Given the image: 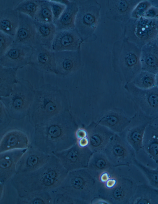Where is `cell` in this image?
Returning a JSON list of instances; mask_svg holds the SVG:
<instances>
[{"label":"cell","mask_w":158,"mask_h":204,"mask_svg":"<svg viewBox=\"0 0 158 204\" xmlns=\"http://www.w3.org/2000/svg\"><path fill=\"white\" fill-rule=\"evenodd\" d=\"M59 19L54 23L56 31L75 29V21L78 11V1H69Z\"/></svg>","instance_id":"28"},{"label":"cell","mask_w":158,"mask_h":204,"mask_svg":"<svg viewBox=\"0 0 158 204\" xmlns=\"http://www.w3.org/2000/svg\"><path fill=\"white\" fill-rule=\"evenodd\" d=\"M85 127L87 132L88 147L93 152L103 151L115 134L95 121Z\"/></svg>","instance_id":"17"},{"label":"cell","mask_w":158,"mask_h":204,"mask_svg":"<svg viewBox=\"0 0 158 204\" xmlns=\"http://www.w3.org/2000/svg\"><path fill=\"white\" fill-rule=\"evenodd\" d=\"M131 120V117L127 116L122 111L113 110L99 116L95 121L114 133L119 134L128 126Z\"/></svg>","instance_id":"21"},{"label":"cell","mask_w":158,"mask_h":204,"mask_svg":"<svg viewBox=\"0 0 158 204\" xmlns=\"http://www.w3.org/2000/svg\"><path fill=\"white\" fill-rule=\"evenodd\" d=\"M140 60L141 71L155 74L158 73V46L156 40L141 48Z\"/></svg>","instance_id":"26"},{"label":"cell","mask_w":158,"mask_h":204,"mask_svg":"<svg viewBox=\"0 0 158 204\" xmlns=\"http://www.w3.org/2000/svg\"><path fill=\"white\" fill-rule=\"evenodd\" d=\"M12 119L8 111L2 103L0 101V130L6 129Z\"/></svg>","instance_id":"40"},{"label":"cell","mask_w":158,"mask_h":204,"mask_svg":"<svg viewBox=\"0 0 158 204\" xmlns=\"http://www.w3.org/2000/svg\"><path fill=\"white\" fill-rule=\"evenodd\" d=\"M103 151L114 167H130L136 159L134 150L117 134L112 137Z\"/></svg>","instance_id":"11"},{"label":"cell","mask_w":158,"mask_h":204,"mask_svg":"<svg viewBox=\"0 0 158 204\" xmlns=\"http://www.w3.org/2000/svg\"><path fill=\"white\" fill-rule=\"evenodd\" d=\"M130 204H158V189L146 185H138Z\"/></svg>","instance_id":"30"},{"label":"cell","mask_w":158,"mask_h":204,"mask_svg":"<svg viewBox=\"0 0 158 204\" xmlns=\"http://www.w3.org/2000/svg\"><path fill=\"white\" fill-rule=\"evenodd\" d=\"M40 0H23L14 8L19 12L28 15L33 19L39 6Z\"/></svg>","instance_id":"36"},{"label":"cell","mask_w":158,"mask_h":204,"mask_svg":"<svg viewBox=\"0 0 158 204\" xmlns=\"http://www.w3.org/2000/svg\"><path fill=\"white\" fill-rule=\"evenodd\" d=\"M118 49L117 57L118 66L128 83L132 82L141 71V48L125 38L116 42Z\"/></svg>","instance_id":"10"},{"label":"cell","mask_w":158,"mask_h":204,"mask_svg":"<svg viewBox=\"0 0 158 204\" xmlns=\"http://www.w3.org/2000/svg\"><path fill=\"white\" fill-rule=\"evenodd\" d=\"M14 43L13 37L0 31V57Z\"/></svg>","instance_id":"42"},{"label":"cell","mask_w":158,"mask_h":204,"mask_svg":"<svg viewBox=\"0 0 158 204\" xmlns=\"http://www.w3.org/2000/svg\"><path fill=\"white\" fill-rule=\"evenodd\" d=\"M19 13V24L14 38V43L33 48L37 46L36 30L34 19L25 14Z\"/></svg>","instance_id":"20"},{"label":"cell","mask_w":158,"mask_h":204,"mask_svg":"<svg viewBox=\"0 0 158 204\" xmlns=\"http://www.w3.org/2000/svg\"><path fill=\"white\" fill-rule=\"evenodd\" d=\"M76 136L77 140L87 137V132L85 127L80 126L76 132Z\"/></svg>","instance_id":"43"},{"label":"cell","mask_w":158,"mask_h":204,"mask_svg":"<svg viewBox=\"0 0 158 204\" xmlns=\"http://www.w3.org/2000/svg\"><path fill=\"white\" fill-rule=\"evenodd\" d=\"M114 168L103 151L93 152L87 167L98 182L102 175L105 173L111 175Z\"/></svg>","instance_id":"25"},{"label":"cell","mask_w":158,"mask_h":204,"mask_svg":"<svg viewBox=\"0 0 158 204\" xmlns=\"http://www.w3.org/2000/svg\"><path fill=\"white\" fill-rule=\"evenodd\" d=\"M69 171L59 159L52 154L44 166L34 171L15 174L10 180L18 195L39 192H51L62 185Z\"/></svg>","instance_id":"2"},{"label":"cell","mask_w":158,"mask_h":204,"mask_svg":"<svg viewBox=\"0 0 158 204\" xmlns=\"http://www.w3.org/2000/svg\"><path fill=\"white\" fill-rule=\"evenodd\" d=\"M78 3L75 29L83 41L95 40L94 32L99 21L101 5L96 0L78 1Z\"/></svg>","instance_id":"8"},{"label":"cell","mask_w":158,"mask_h":204,"mask_svg":"<svg viewBox=\"0 0 158 204\" xmlns=\"http://www.w3.org/2000/svg\"><path fill=\"white\" fill-rule=\"evenodd\" d=\"M156 164H157V167H158V161L156 163Z\"/></svg>","instance_id":"46"},{"label":"cell","mask_w":158,"mask_h":204,"mask_svg":"<svg viewBox=\"0 0 158 204\" xmlns=\"http://www.w3.org/2000/svg\"><path fill=\"white\" fill-rule=\"evenodd\" d=\"M56 70V74L61 77L71 74L79 64L78 54L75 51H63L54 52Z\"/></svg>","instance_id":"24"},{"label":"cell","mask_w":158,"mask_h":204,"mask_svg":"<svg viewBox=\"0 0 158 204\" xmlns=\"http://www.w3.org/2000/svg\"><path fill=\"white\" fill-rule=\"evenodd\" d=\"M30 144V138L25 132L18 129L11 130L1 137L0 153L14 149H26Z\"/></svg>","instance_id":"23"},{"label":"cell","mask_w":158,"mask_h":204,"mask_svg":"<svg viewBox=\"0 0 158 204\" xmlns=\"http://www.w3.org/2000/svg\"><path fill=\"white\" fill-rule=\"evenodd\" d=\"M52 192L55 193L52 196V204H87L85 202L74 198L68 194L57 190Z\"/></svg>","instance_id":"38"},{"label":"cell","mask_w":158,"mask_h":204,"mask_svg":"<svg viewBox=\"0 0 158 204\" xmlns=\"http://www.w3.org/2000/svg\"><path fill=\"white\" fill-rule=\"evenodd\" d=\"M54 24L59 19L66 7V5L56 0H49Z\"/></svg>","instance_id":"41"},{"label":"cell","mask_w":158,"mask_h":204,"mask_svg":"<svg viewBox=\"0 0 158 204\" xmlns=\"http://www.w3.org/2000/svg\"><path fill=\"white\" fill-rule=\"evenodd\" d=\"M77 143L81 147H87L88 144V138L87 137H86L78 139L77 140Z\"/></svg>","instance_id":"44"},{"label":"cell","mask_w":158,"mask_h":204,"mask_svg":"<svg viewBox=\"0 0 158 204\" xmlns=\"http://www.w3.org/2000/svg\"><path fill=\"white\" fill-rule=\"evenodd\" d=\"M143 150L156 163L158 161V125L152 123L146 127L143 142Z\"/></svg>","instance_id":"27"},{"label":"cell","mask_w":158,"mask_h":204,"mask_svg":"<svg viewBox=\"0 0 158 204\" xmlns=\"http://www.w3.org/2000/svg\"><path fill=\"white\" fill-rule=\"evenodd\" d=\"M19 13L14 8L0 11V31L14 38L19 24Z\"/></svg>","instance_id":"29"},{"label":"cell","mask_w":158,"mask_h":204,"mask_svg":"<svg viewBox=\"0 0 158 204\" xmlns=\"http://www.w3.org/2000/svg\"><path fill=\"white\" fill-rule=\"evenodd\" d=\"M128 97L132 101L136 113L152 121L158 119V87L139 88L131 83L126 86Z\"/></svg>","instance_id":"9"},{"label":"cell","mask_w":158,"mask_h":204,"mask_svg":"<svg viewBox=\"0 0 158 204\" xmlns=\"http://www.w3.org/2000/svg\"><path fill=\"white\" fill-rule=\"evenodd\" d=\"M133 164L143 172L148 179L151 186L158 189V167L152 169L146 166L135 159Z\"/></svg>","instance_id":"37"},{"label":"cell","mask_w":158,"mask_h":204,"mask_svg":"<svg viewBox=\"0 0 158 204\" xmlns=\"http://www.w3.org/2000/svg\"><path fill=\"white\" fill-rule=\"evenodd\" d=\"M17 70L0 66V97L8 96L12 91L18 80L16 77Z\"/></svg>","instance_id":"32"},{"label":"cell","mask_w":158,"mask_h":204,"mask_svg":"<svg viewBox=\"0 0 158 204\" xmlns=\"http://www.w3.org/2000/svg\"><path fill=\"white\" fill-rule=\"evenodd\" d=\"M93 152L89 147H81L77 143L70 148L53 154L69 171L87 168Z\"/></svg>","instance_id":"12"},{"label":"cell","mask_w":158,"mask_h":204,"mask_svg":"<svg viewBox=\"0 0 158 204\" xmlns=\"http://www.w3.org/2000/svg\"><path fill=\"white\" fill-rule=\"evenodd\" d=\"M33 48L29 65L41 73L56 74L54 52L51 49L42 45H37Z\"/></svg>","instance_id":"18"},{"label":"cell","mask_w":158,"mask_h":204,"mask_svg":"<svg viewBox=\"0 0 158 204\" xmlns=\"http://www.w3.org/2000/svg\"><path fill=\"white\" fill-rule=\"evenodd\" d=\"M35 89L30 83L23 78L19 79L8 96L0 97L12 119H22L28 116L33 102Z\"/></svg>","instance_id":"6"},{"label":"cell","mask_w":158,"mask_h":204,"mask_svg":"<svg viewBox=\"0 0 158 204\" xmlns=\"http://www.w3.org/2000/svg\"><path fill=\"white\" fill-rule=\"evenodd\" d=\"M151 120L136 113L131 117V121L126 129L118 134L134 150L136 154L143 150L144 133Z\"/></svg>","instance_id":"13"},{"label":"cell","mask_w":158,"mask_h":204,"mask_svg":"<svg viewBox=\"0 0 158 204\" xmlns=\"http://www.w3.org/2000/svg\"><path fill=\"white\" fill-rule=\"evenodd\" d=\"M121 171L120 166L115 167L110 176L111 184L107 186L99 185L94 198L109 204H129L137 185L133 179Z\"/></svg>","instance_id":"5"},{"label":"cell","mask_w":158,"mask_h":204,"mask_svg":"<svg viewBox=\"0 0 158 204\" xmlns=\"http://www.w3.org/2000/svg\"><path fill=\"white\" fill-rule=\"evenodd\" d=\"M51 155L30 144L17 164L15 174L27 173L37 170L47 163Z\"/></svg>","instance_id":"15"},{"label":"cell","mask_w":158,"mask_h":204,"mask_svg":"<svg viewBox=\"0 0 158 204\" xmlns=\"http://www.w3.org/2000/svg\"><path fill=\"white\" fill-rule=\"evenodd\" d=\"M34 20L36 30L38 45L43 46L51 49L52 44L56 32L55 25L53 23H44Z\"/></svg>","instance_id":"31"},{"label":"cell","mask_w":158,"mask_h":204,"mask_svg":"<svg viewBox=\"0 0 158 204\" xmlns=\"http://www.w3.org/2000/svg\"><path fill=\"white\" fill-rule=\"evenodd\" d=\"M27 148L0 153V191L3 190L6 183L15 174L17 164Z\"/></svg>","instance_id":"16"},{"label":"cell","mask_w":158,"mask_h":204,"mask_svg":"<svg viewBox=\"0 0 158 204\" xmlns=\"http://www.w3.org/2000/svg\"><path fill=\"white\" fill-rule=\"evenodd\" d=\"M123 25V38L140 48L155 40L158 35V18H131Z\"/></svg>","instance_id":"7"},{"label":"cell","mask_w":158,"mask_h":204,"mask_svg":"<svg viewBox=\"0 0 158 204\" xmlns=\"http://www.w3.org/2000/svg\"><path fill=\"white\" fill-rule=\"evenodd\" d=\"M33 47L13 43L0 57V66L16 69L29 65Z\"/></svg>","instance_id":"14"},{"label":"cell","mask_w":158,"mask_h":204,"mask_svg":"<svg viewBox=\"0 0 158 204\" xmlns=\"http://www.w3.org/2000/svg\"><path fill=\"white\" fill-rule=\"evenodd\" d=\"M156 86L158 87V73L156 74Z\"/></svg>","instance_id":"45"},{"label":"cell","mask_w":158,"mask_h":204,"mask_svg":"<svg viewBox=\"0 0 158 204\" xmlns=\"http://www.w3.org/2000/svg\"><path fill=\"white\" fill-rule=\"evenodd\" d=\"M140 0H107L106 16L109 19L124 25L131 18L133 11Z\"/></svg>","instance_id":"19"},{"label":"cell","mask_w":158,"mask_h":204,"mask_svg":"<svg viewBox=\"0 0 158 204\" xmlns=\"http://www.w3.org/2000/svg\"><path fill=\"white\" fill-rule=\"evenodd\" d=\"M70 107L68 92L57 86L43 85L35 89L34 100L28 116L35 126L69 111Z\"/></svg>","instance_id":"3"},{"label":"cell","mask_w":158,"mask_h":204,"mask_svg":"<svg viewBox=\"0 0 158 204\" xmlns=\"http://www.w3.org/2000/svg\"><path fill=\"white\" fill-rule=\"evenodd\" d=\"M83 41L75 29L56 31L51 49L54 52L75 51L79 48Z\"/></svg>","instance_id":"22"},{"label":"cell","mask_w":158,"mask_h":204,"mask_svg":"<svg viewBox=\"0 0 158 204\" xmlns=\"http://www.w3.org/2000/svg\"><path fill=\"white\" fill-rule=\"evenodd\" d=\"M99 182L87 168L69 171L61 185L57 190L91 204L95 198Z\"/></svg>","instance_id":"4"},{"label":"cell","mask_w":158,"mask_h":204,"mask_svg":"<svg viewBox=\"0 0 158 204\" xmlns=\"http://www.w3.org/2000/svg\"><path fill=\"white\" fill-rule=\"evenodd\" d=\"M16 202L18 204H52V198L50 192L35 193L17 195Z\"/></svg>","instance_id":"33"},{"label":"cell","mask_w":158,"mask_h":204,"mask_svg":"<svg viewBox=\"0 0 158 204\" xmlns=\"http://www.w3.org/2000/svg\"><path fill=\"white\" fill-rule=\"evenodd\" d=\"M39 22L53 23V17L49 0H40L38 8L34 19Z\"/></svg>","instance_id":"35"},{"label":"cell","mask_w":158,"mask_h":204,"mask_svg":"<svg viewBox=\"0 0 158 204\" xmlns=\"http://www.w3.org/2000/svg\"><path fill=\"white\" fill-rule=\"evenodd\" d=\"M81 125L69 111L36 125L30 144L50 154L68 149L77 143L76 132Z\"/></svg>","instance_id":"1"},{"label":"cell","mask_w":158,"mask_h":204,"mask_svg":"<svg viewBox=\"0 0 158 204\" xmlns=\"http://www.w3.org/2000/svg\"><path fill=\"white\" fill-rule=\"evenodd\" d=\"M135 87L143 89H147L156 86V74L141 71L131 82Z\"/></svg>","instance_id":"34"},{"label":"cell","mask_w":158,"mask_h":204,"mask_svg":"<svg viewBox=\"0 0 158 204\" xmlns=\"http://www.w3.org/2000/svg\"><path fill=\"white\" fill-rule=\"evenodd\" d=\"M152 5L151 1L141 0L133 11L131 18L137 19L143 17Z\"/></svg>","instance_id":"39"}]
</instances>
